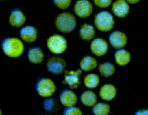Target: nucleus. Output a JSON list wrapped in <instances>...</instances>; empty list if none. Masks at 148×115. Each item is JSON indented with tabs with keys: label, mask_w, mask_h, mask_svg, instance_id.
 <instances>
[{
	"label": "nucleus",
	"mask_w": 148,
	"mask_h": 115,
	"mask_svg": "<svg viewBox=\"0 0 148 115\" xmlns=\"http://www.w3.org/2000/svg\"><path fill=\"white\" fill-rule=\"evenodd\" d=\"M19 34H21V39L23 41L34 43V41H36V39L38 37V29L35 26L27 25V26H23L21 28Z\"/></svg>",
	"instance_id": "obj_13"
},
{
	"label": "nucleus",
	"mask_w": 148,
	"mask_h": 115,
	"mask_svg": "<svg viewBox=\"0 0 148 115\" xmlns=\"http://www.w3.org/2000/svg\"><path fill=\"white\" fill-rule=\"evenodd\" d=\"M2 114V110H1V109H0V115Z\"/></svg>",
	"instance_id": "obj_30"
},
{
	"label": "nucleus",
	"mask_w": 148,
	"mask_h": 115,
	"mask_svg": "<svg viewBox=\"0 0 148 115\" xmlns=\"http://www.w3.org/2000/svg\"><path fill=\"white\" fill-rule=\"evenodd\" d=\"M115 61L119 66H126L131 61V53L126 49H118L115 53Z\"/></svg>",
	"instance_id": "obj_17"
},
{
	"label": "nucleus",
	"mask_w": 148,
	"mask_h": 115,
	"mask_svg": "<svg viewBox=\"0 0 148 115\" xmlns=\"http://www.w3.org/2000/svg\"><path fill=\"white\" fill-rule=\"evenodd\" d=\"M80 100L82 102V104L85 105V106L93 107L95 105V103L97 102V94L95 92H92V91L87 90L82 93V95L80 97Z\"/></svg>",
	"instance_id": "obj_20"
},
{
	"label": "nucleus",
	"mask_w": 148,
	"mask_h": 115,
	"mask_svg": "<svg viewBox=\"0 0 148 115\" xmlns=\"http://www.w3.org/2000/svg\"><path fill=\"white\" fill-rule=\"evenodd\" d=\"M93 22H95V26L103 32L112 30L115 26V19H114L113 14L109 11L99 12L95 15Z\"/></svg>",
	"instance_id": "obj_3"
},
{
	"label": "nucleus",
	"mask_w": 148,
	"mask_h": 115,
	"mask_svg": "<svg viewBox=\"0 0 148 115\" xmlns=\"http://www.w3.org/2000/svg\"><path fill=\"white\" fill-rule=\"evenodd\" d=\"M1 49L5 55L11 59H16L23 55L25 51V45L21 39L17 37H6L1 43Z\"/></svg>",
	"instance_id": "obj_1"
},
{
	"label": "nucleus",
	"mask_w": 148,
	"mask_h": 115,
	"mask_svg": "<svg viewBox=\"0 0 148 115\" xmlns=\"http://www.w3.org/2000/svg\"><path fill=\"white\" fill-rule=\"evenodd\" d=\"M53 2L59 9L65 10V9L69 8V6L71 5L72 0H53Z\"/></svg>",
	"instance_id": "obj_25"
},
{
	"label": "nucleus",
	"mask_w": 148,
	"mask_h": 115,
	"mask_svg": "<svg viewBox=\"0 0 148 115\" xmlns=\"http://www.w3.org/2000/svg\"><path fill=\"white\" fill-rule=\"evenodd\" d=\"M114 15L119 18H124L130 12V5L126 0H116L112 5Z\"/></svg>",
	"instance_id": "obj_10"
},
{
	"label": "nucleus",
	"mask_w": 148,
	"mask_h": 115,
	"mask_svg": "<svg viewBox=\"0 0 148 115\" xmlns=\"http://www.w3.org/2000/svg\"><path fill=\"white\" fill-rule=\"evenodd\" d=\"M95 29L92 25L87 24V23H84V24L81 26L80 30H79V35L80 37L83 39V41H92L93 37H95Z\"/></svg>",
	"instance_id": "obj_19"
},
{
	"label": "nucleus",
	"mask_w": 148,
	"mask_h": 115,
	"mask_svg": "<svg viewBox=\"0 0 148 115\" xmlns=\"http://www.w3.org/2000/svg\"><path fill=\"white\" fill-rule=\"evenodd\" d=\"M66 61L60 57H52L47 62V69L50 73L60 75L66 70Z\"/></svg>",
	"instance_id": "obj_7"
},
{
	"label": "nucleus",
	"mask_w": 148,
	"mask_h": 115,
	"mask_svg": "<svg viewBox=\"0 0 148 115\" xmlns=\"http://www.w3.org/2000/svg\"><path fill=\"white\" fill-rule=\"evenodd\" d=\"M77 96L72 90H64L60 94V102L65 107H70L76 105L77 103Z\"/></svg>",
	"instance_id": "obj_14"
},
{
	"label": "nucleus",
	"mask_w": 148,
	"mask_h": 115,
	"mask_svg": "<svg viewBox=\"0 0 148 115\" xmlns=\"http://www.w3.org/2000/svg\"><path fill=\"white\" fill-rule=\"evenodd\" d=\"M1 1H5V0H1Z\"/></svg>",
	"instance_id": "obj_31"
},
{
	"label": "nucleus",
	"mask_w": 148,
	"mask_h": 115,
	"mask_svg": "<svg viewBox=\"0 0 148 115\" xmlns=\"http://www.w3.org/2000/svg\"><path fill=\"white\" fill-rule=\"evenodd\" d=\"M129 4H136V3H138L140 1V0H126Z\"/></svg>",
	"instance_id": "obj_29"
},
{
	"label": "nucleus",
	"mask_w": 148,
	"mask_h": 115,
	"mask_svg": "<svg viewBox=\"0 0 148 115\" xmlns=\"http://www.w3.org/2000/svg\"><path fill=\"white\" fill-rule=\"evenodd\" d=\"M47 47L49 51L54 55H61L67 49V39L61 34H53L48 37Z\"/></svg>",
	"instance_id": "obj_4"
},
{
	"label": "nucleus",
	"mask_w": 148,
	"mask_h": 115,
	"mask_svg": "<svg viewBox=\"0 0 148 115\" xmlns=\"http://www.w3.org/2000/svg\"><path fill=\"white\" fill-rule=\"evenodd\" d=\"M136 115H148V109H142L135 113Z\"/></svg>",
	"instance_id": "obj_28"
},
{
	"label": "nucleus",
	"mask_w": 148,
	"mask_h": 115,
	"mask_svg": "<svg viewBox=\"0 0 148 115\" xmlns=\"http://www.w3.org/2000/svg\"><path fill=\"white\" fill-rule=\"evenodd\" d=\"M44 108L48 112H54V111L59 109V106H58L57 101L48 97V98H46L45 102H44Z\"/></svg>",
	"instance_id": "obj_24"
},
{
	"label": "nucleus",
	"mask_w": 148,
	"mask_h": 115,
	"mask_svg": "<svg viewBox=\"0 0 148 115\" xmlns=\"http://www.w3.org/2000/svg\"><path fill=\"white\" fill-rule=\"evenodd\" d=\"M99 71L101 73V75L105 78H109L112 77L116 72V68L112 63L110 62H106L103 63L99 66Z\"/></svg>",
	"instance_id": "obj_21"
},
{
	"label": "nucleus",
	"mask_w": 148,
	"mask_h": 115,
	"mask_svg": "<svg viewBox=\"0 0 148 115\" xmlns=\"http://www.w3.org/2000/svg\"><path fill=\"white\" fill-rule=\"evenodd\" d=\"M64 115H82V111L76 107L75 105L74 106H70L64 110Z\"/></svg>",
	"instance_id": "obj_26"
},
{
	"label": "nucleus",
	"mask_w": 148,
	"mask_h": 115,
	"mask_svg": "<svg viewBox=\"0 0 148 115\" xmlns=\"http://www.w3.org/2000/svg\"><path fill=\"white\" fill-rule=\"evenodd\" d=\"M44 51L40 47H32L29 49V53H27V59L33 64H41L44 61Z\"/></svg>",
	"instance_id": "obj_16"
},
{
	"label": "nucleus",
	"mask_w": 148,
	"mask_h": 115,
	"mask_svg": "<svg viewBox=\"0 0 148 115\" xmlns=\"http://www.w3.org/2000/svg\"><path fill=\"white\" fill-rule=\"evenodd\" d=\"M97 67V61L95 57H90V55H85L80 61V69L84 72H89V71L95 70Z\"/></svg>",
	"instance_id": "obj_18"
},
{
	"label": "nucleus",
	"mask_w": 148,
	"mask_h": 115,
	"mask_svg": "<svg viewBox=\"0 0 148 115\" xmlns=\"http://www.w3.org/2000/svg\"><path fill=\"white\" fill-rule=\"evenodd\" d=\"M93 3L99 8H107L112 5L113 0H93Z\"/></svg>",
	"instance_id": "obj_27"
},
{
	"label": "nucleus",
	"mask_w": 148,
	"mask_h": 115,
	"mask_svg": "<svg viewBox=\"0 0 148 115\" xmlns=\"http://www.w3.org/2000/svg\"><path fill=\"white\" fill-rule=\"evenodd\" d=\"M99 77L97 74H87L84 77V80H83V84L86 88L88 89H95L97 88L99 85Z\"/></svg>",
	"instance_id": "obj_22"
},
{
	"label": "nucleus",
	"mask_w": 148,
	"mask_h": 115,
	"mask_svg": "<svg viewBox=\"0 0 148 115\" xmlns=\"http://www.w3.org/2000/svg\"><path fill=\"white\" fill-rule=\"evenodd\" d=\"M93 11V5L89 0H77L74 4V13L80 18H87Z\"/></svg>",
	"instance_id": "obj_6"
},
{
	"label": "nucleus",
	"mask_w": 148,
	"mask_h": 115,
	"mask_svg": "<svg viewBox=\"0 0 148 115\" xmlns=\"http://www.w3.org/2000/svg\"><path fill=\"white\" fill-rule=\"evenodd\" d=\"M90 51L97 57H103L109 51V43L101 37L92 39L90 43Z\"/></svg>",
	"instance_id": "obj_8"
},
{
	"label": "nucleus",
	"mask_w": 148,
	"mask_h": 115,
	"mask_svg": "<svg viewBox=\"0 0 148 115\" xmlns=\"http://www.w3.org/2000/svg\"><path fill=\"white\" fill-rule=\"evenodd\" d=\"M92 111L95 115H109L111 112V107L107 103L97 102L95 106L92 107Z\"/></svg>",
	"instance_id": "obj_23"
},
{
	"label": "nucleus",
	"mask_w": 148,
	"mask_h": 115,
	"mask_svg": "<svg viewBox=\"0 0 148 115\" xmlns=\"http://www.w3.org/2000/svg\"><path fill=\"white\" fill-rule=\"evenodd\" d=\"M82 70L79 69L76 71H66L65 70V78H64L63 84H67L70 89H76L80 85V76Z\"/></svg>",
	"instance_id": "obj_9"
},
{
	"label": "nucleus",
	"mask_w": 148,
	"mask_h": 115,
	"mask_svg": "<svg viewBox=\"0 0 148 115\" xmlns=\"http://www.w3.org/2000/svg\"><path fill=\"white\" fill-rule=\"evenodd\" d=\"M9 24L13 27H21L27 21L25 13L21 9H13L9 15Z\"/></svg>",
	"instance_id": "obj_12"
},
{
	"label": "nucleus",
	"mask_w": 148,
	"mask_h": 115,
	"mask_svg": "<svg viewBox=\"0 0 148 115\" xmlns=\"http://www.w3.org/2000/svg\"><path fill=\"white\" fill-rule=\"evenodd\" d=\"M117 88L113 84H105L99 89V97L103 101H112L116 98Z\"/></svg>",
	"instance_id": "obj_15"
},
{
	"label": "nucleus",
	"mask_w": 148,
	"mask_h": 115,
	"mask_svg": "<svg viewBox=\"0 0 148 115\" xmlns=\"http://www.w3.org/2000/svg\"><path fill=\"white\" fill-rule=\"evenodd\" d=\"M77 24L76 18L70 12H62L56 17L55 26L59 31L64 33H70L75 29Z\"/></svg>",
	"instance_id": "obj_2"
},
{
	"label": "nucleus",
	"mask_w": 148,
	"mask_h": 115,
	"mask_svg": "<svg viewBox=\"0 0 148 115\" xmlns=\"http://www.w3.org/2000/svg\"><path fill=\"white\" fill-rule=\"evenodd\" d=\"M109 41H110V45H111L114 49H123V47L127 45L128 37L124 32L117 30V31H114V32H112L111 34H110Z\"/></svg>",
	"instance_id": "obj_11"
},
{
	"label": "nucleus",
	"mask_w": 148,
	"mask_h": 115,
	"mask_svg": "<svg viewBox=\"0 0 148 115\" xmlns=\"http://www.w3.org/2000/svg\"><path fill=\"white\" fill-rule=\"evenodd\" d=\"M36 90L41 97L48 98V97L53 96V94L57 90V87H56L55 82L52 79L42 78L37 82Z\"/></svg>",
	"instance_id": "obj_5"
}]
</instances>
